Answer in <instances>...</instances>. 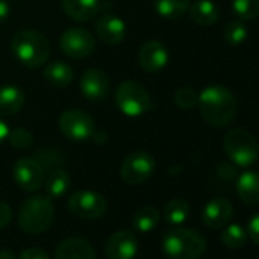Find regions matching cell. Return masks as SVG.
I'll return each instance as SVG.
<instances>
[{
	"label": "cell",
	"instance_id": "cell-1",
	"mask_svg": "<svg viewBox=\"0 0 259 259\" xmlns=\"http://www.w3.org/2000/svg\"><path fill=\"white\" fill-rule=\"evenodd\" d=\"M198 108L201 117L215 128H224L233 122L238 102L235 95L224 85L210 84L198 93Z\"/></svg>",
	"mask_w": 259,
	"mask_h": 259
},
{
	"label": "cell",
	"instance_id": "cell-2",
	"mask_svg": "<svg viewBox=\"0 0 259 259\" xmlns=\"http://www.w3.org/2000/svg\"><path fill=\"white\" fill-rule=\"evenodd\" d=\"M162 250L168 259H198L206 250V238L198 230L176 226L163 235Z\"/></svg>",
	"mask_w": 259,
	"mask_h": 259
},
{
	"label": "cell",
	"instance_id": "cell-3",
	"mask_svg": "<svg viewBox=\"0 0 259 259\" xmlns=\"http://www.w3.org/2000/svg\"><path fill=\"white\" fill-rule=\"evenodd\" d=\"M11 51L20 64L29 69H37L48 63L51 45L38 31H19L11 40Z\"/></svg>",
	"mask_w": 259,
	"mask_h": 259
},
{
	"label": "cell",
	"instance_id": "cell-4",
	"mask_svg": "<svg viewBox=\"0 0 259 259\" xmlns=\"http://www.w3.org/2000/svg\"><path fill=\"white\" fill-rule=\"evenodd\" d=\"M54 221V204L49 197L34 195L19 210V224L23 232L38 235L46 232Z\"/></svg>",
	"mask_w": 259,
	"mask_h": 259
},
{
	"label": "cell",
	"instance_id": "cell-5",
	"mask_svg": "<svg viewBox=\"0 0 259 259\" xmlns=\"http://www.w3.org/2000/svg\"><path fill=\"white\" fill-rule=\"evenodd\" d=\"M227 157L238 166L247 168L259 159V144L254 136L244 128H232L223 139Z\"/></svg>",
	"mask_w": 259,
	"mask_h": 259
},
{
	"label": "cell",
	"instance_id": "cell-6",
	"mask_svg": "<svg viewBox=\"0 0 259 259\" xmlns=\"http://www.w3.org/2000/svg\"><path fill=\"white\" fill-rule=\"evenodd\" d=\"M114 102L120 113L130 117H138L153 108L150 92L136 81H123L116 87Z\"/></svg>",
	"mask_w": 259,
	"mask_h": 259
},
{
	"label": "cell",
	"instance_id": "cell-7",
	"mask_svg": "<svg viewBox=\"0 0 259 259\" xmlns=\"http://www.w3.org/2000/svg\"><path fill=\"white\" fill-rule=\"evenodd\" d=\"M156 171V160L147 151H135L128 154L120 168L119 176L126 185H141L151 179Z\"/></svg>",
	"mask_w": 259,
	"mask_h": 259
},
{
	"label": "cell",
	"instance_id": "cell-8",
	"mask_svg": "<svg viewBox=\"0 0 259 259\" xmlns=\"http://www.w3.org/2000/svg\"><path fill=\"white\" fill-rule=\"evenodd\" d=\"M58 128L63 136L70 141H85L95 133V120L84 110L70 108L60 114Z\"/></svg>",
	"mask_w": 259,
	"mask_h": 259
},
{
	"label": "cell",
	"instance_id": "cell-9",
	"mask_svg": "<svg viewBox=\"0 0 259 259\" xmlns=\"http://www.w3.org/2000/svg\"><path fill=\"white\" fill-rule=\"evenodd\" d=\"M60 48L64 55L73 60H82L95 52L96 40L92 32L82 28L66 29L60 37Z\"/></svg>",
	"mask_w": 259,
	"mask_h": 259
},
{
	"label": "cell",
	"instance_id": "cell-10",
	"mask_svg": "<svg viewBox=\"0 0 259 259\" xmlns=\"http://www.w3.org/2000/svg\"><path fill=\"white\" fill-rule=\"evenodd\" d=\"M69 209L82 220H96L107 210L105 198L95 191H76L69 198Z\"/></svg>",
	"mask_w": 259,
	"mask_h": 259
},
{
	"label": "cell",
	"instance_id": "cell-11",
	"mask_svg": "<svg viewBox=\"0 0 259 259\" xmlns=\"http://www.w3.org/2000/svg\"><path fill=\"white\" fill-rule=\"evenodd\" d=\"M13 177L20 189L34 192L45 183V169L35 157H22L13 166Z\"/></svg>",
	"mask_w": 259,
	"mask_h": 259
},
{
	"label": "cell",
	"instance_id": "cell-12",
	"mask_svg": "<svg viewBox=\"0 0 259 259\" xmlns=\"http://www.w3.org/2000/svg\"><path fill=\"white\" fill-rule=\"evenodd\" d=\"M79 89L89 101L101 102L110 93V78L101 69H87L79 79Z\"/></svg>",
	"mask_w": 259,
	"mask_h": 259
},
{
	"label": "cell",
	"instance_id": "cell-13",
	"mask_svg": "<svg viewBox=\"0 0 259 259\" xmlns=\"http://www.w3.org/2000/svg\"><path fill=\"white\" fill-rule=\"evenodd\" d=\"M138 238L130 230H119L113 233L105 244V254L108 259H133L138 254Z\"/></svg>",
	"mask_w": 259,
	"mask_h": 259
},
{
	"label": "cell",
	"instance_id": "cell-14",
	"mask_svg": "<svg viewBox=\"0 0 259 259\" xmlns=\"http://www.w3.org/2000/svg\"><path fill=\"white\" fill-rule=\"evenodd\" d=\"M138 61L139 66L148 72V73H157L162 69H165V66L169 61V54L168 49L165 48L163 43L151 40L142 45V48L139 49L138 54Z\"/></svg>",
	"mask_w": 259,
	"mask_h": 259
},
{
	"label": "cell",
	"instance_id": "cell-15",
	"mask_svg": "<svg viewBox=\"0 0 259 259\" xmlns=\"http://www.w3.org/2000/svg\"><path fill=\"white\" fill-rule=\"evenodd\" d=\"M95 31L98 38L105 43V45H119L125 40L126 35V25L125 22L117 17L116 14H102L96 23H95Z\"/></svg>",
	"mask_w": 259,
	"mask_h": 259
},
{
	"label": "cell",
	"instance_id": "cell-16",
	"mask_svg": "<svg viewBox=\"0 0 259 259\" xmlns=\"http://www.w3.org/2000/svg\"><path fill=\"white\" fill-rule=\"evenodd\" d=\"M233 215L232 203L227 198H213L210 200L201 212L203 223L210 229H220L224 227Z\"/></svg>",
	"mask_w": 259,
	"mask_h": 259
},
{
	"label": "cell",
	"instance_id": "cell-17",
	"mask_svg": "<svg viewBox=\"0 0 259 259\" xmlns=\"http://www.w3.org/2000/svg\"><path fill=\"white\" fill-rule=\"evenodd\" d=\"M55 259H96V257H95V250L89 241H85L84 238L72 236L64 239L58 245L55 251Z\"/></svg>",
	"mask_w": 259,
	"mask_h": 259
},
{
	"label": "cell",
	"instance_id": "cell-18",
	"mask_svg": "<svg viewBox=\"0 0 259 259\" xmlns=\"http://www.w3.org/2000/svg\"><path fill=\"white\" fill-rule=\"evenodd\" d=\"M63 11L76 22H87L98 16L101 0H61Z\"/></svg>",
	"mask_w": 259,
	"mask_h": 259
},
{
	"label": "cell",
	"instance_id": "cell-19",
	"mask_svg": "<svg viewBox=\"0 0 259 259\" xmlns=\"http://www.w3.org/2000/svg\"><path fill=\"white\" fill-rule=\"evenodd\" d=\"M25 92L14 84L0 85V116H14L25 105Z\"/></svg>",
	"mask_w": 259,
	"mask_h": 259
},
{
	"label": "cell",
	"instance_id": "cell-20",
	"mask_svg": "<svg viewBox=\"0 0 259 259\" xmlns=\"http://www.w3.org/2000/svg\"><path fill=\"white\" fill-rule=\"evenodd\" d=\"M236 192L248 206L259 204V172L244 171L236 180Z\"/></svg>",
	"mask_w": 259,
	"mask_h": 259
},
{
	"label": "cell",
	"instance_id": "cell-21",
	"mask_svg": "<svg viewBox=\"0 0 259 259\" xmlns=\"http://www.w3.org/2000/svg\"><path fill=\"white\" fill-rule=\"evenodd\" d=\"M43 76L51 85L57 89H66L73 81L75 73H73V69L67 63L55 60L45 66Z\"/></svg>",
	"mask_w": 259,
	"mask_h": 259
},
{
	"label": "cell",
	"instance_id": "cell-22",
	"mask_svg": "<svg viewBox=\"0 0 259 259\" xmlns=\"http://www.w3.org/2000/svg\"><path fill=\"white\" fill-rule=\"evenodd\" d=\"M188 11L191 20L200 26H210L220 17V10L212 0H195L192 5H189Z\"/></svg>",
	"mask_w": 259,
	"mask_h": 259
},
{
	"label": "cell",
	"instance_id": "cell-23",
	"mask_svg": "<svg viewBox=\"0 0 259 259\" xmlns=\"http://www.w3.org/2000/svg\"><path fill=\"white\" fill-rule=\"evenodd\" d=\"M72 185V179L67 174V171L55 168L49 172V176L45 180V186H46V192L48 195L54 197V198H60L63 197Z\"/></svg>",
	"mask_w": 259,
	"mask_h": 259
},
{
	"label": "cell",
	"instance_id": "cell-24",
	"mask_svg": "<svg viewBox=\"0 0 259 259\" xmlns=\"http://www.w3.org/2000/svg\"><path fill=\"white\" fill-rule=\"evenodd\" d=\"M189 212H191V207H189V204H188L186 200H183V198H174V200H171L165 206L163 217H165V221L169 226L176 227V226H182L188 220Z\"/></svg>",
	"mask_w": 259,
	"mask_h": 259
},
{
	"label": "cell",
	"instance_id": "cell-25",
	"mask_svg": "<svg viewBox=\"0 0 259 259\" xmlns=\"http://www.w3.org/2000/svg\"><path fill=\"white\" fill-rule=\"evenodd\" d=\"M189 0H154V10L163 19H179L189 10Z\"/></svg>",
	"mask_w": 259,
	"mask_h": 259
},
{
	"label": "cell",
	"instance_id": "cell-26",
	"mask_svg": "<svg viewBox=\"0 0 259 259\" xmlns=\"http://www.w3.org/2000/svg\"><path fill=\"white\" fill-rule=\"evenodd\" d=\"M160 221V213L153 206L141 207L133 217V227L139 232H151Z\"/></svg>",
	"mask_w": 259,
	"mask_h": 259
},
{
	"label": "cell",
	"instance_id": "cell-27",
	"mask_svg": "<svg viewBox=\"0 0 259 259\" xmlns=\"http://www.w3.org/2000/svg\"><path fill=\"white\" fill-rule=\"evenodd\" d=\"M248 233L241 224H229L221 232V242L229 248H239L247 242Z\"/></svg>",
	"mask_w": 259,
	"mask_h": 259
},
{
	"label": "cell",
	"instance_id": "cell-28",
	"mask_svg": "<svg viewBox=\"0 0 259 259\" xmlns=\"http://www.w3.org/2000/svg\"><path fill=\"white\" fill-rule=\"evenodd\" d=\"M248 35V31L245 28V25L239 20H232L229 22L224 29H223V38L226 40V43H229L230 46H239L245 41Z\"/></svg>",
	"mask_w": 259,
	"mask_h": 259
},
{
	"label": "cell",
	"instance_id": "cell-29",
	"mask_svg": "<svg viewBox=\"0 0 259 259\" xmlns=\"http://www.w3.org/2000/svg\"><path fill=\"white\" fill-rule=\"evenodd\" d=\"M232 11L241 20L259 17V0H232Z\"/></svg>",
	"mask_w": 259,
	"mask_h": 259
},
{
	"label": "cell",
	"instance_id": "cell-30",
	"mask_svg": "<svg viewBox=\"0 0 259 259\" xmlns=\"http://www.w3.org/2000/svg\"><path fill=\"white\" fill-rule=\"evenodd\" d=\"M10 144L16 148V150H29L34 147V136L31 132L25 128H14L10 130L8 138Z\"/></svg>",
	"mask_w": 259,
	"mask_h": 259
},
{
	"label": "cell",
	"instance_id": "cell-31",
	"mask_svg": "<svg viewBox=\"0 0 259 259\" xmlns=\"http://www.w3.org/2000/svg\"><path fill=\"white\" fill-rule=\"evenodd\" d=\"M174 104L182 110H191L198 104V93L189 85L180 87L174 93Z\"/></svg>",
	"mask_w": 259,
	"mask_h": 259
},
{
	"label": "cell",
	"instance_id": "cell-32",
	"mask_svg": "<svg viewBox=\"0 0 259 259\" xmlns=\"http://www.w3.org/2000/svg\"><path fill=\"white\" fill-rule=\"evenodd\" d=\"M35 159L38 160V163L43 166L45 171L46 169H51L52 171V169H55L58 165H61L64 162V157L58 151L51 150V148H45L40 153H37Z\"/></svg>",
	"mask_w": 259,
	"mask_h": 259
},
{
	"label": "cell",
	"instance_id": "cell-33",
	"mask_svg": "<svg viewBox=\"0 0 259 259\" xmlns=\"http://www.w3.org/2000/svg\"><path fill=\"white\" fill-rule=\"evenodd\" d=\"M247 233L253 239V242L259 245V212L254 213L248 220V223H247Z\"/></svg>",
	"mask_w": 259,
	"mask_h": 259
},
{
	"label": "cell",
	"instance_id": "cell-34",
	"mask_svg": "<svg viewBox=\"0 0 259 259\" xmlns=\"http://www.w3.org/2000/svg\"><path fill=\"white\" fill-rule=\"evenodd\" d=\"M20 259H51V257H49V254L43 248L31 247V248H26V250L22 251Z\"/></svg>",
	"mask_w": 259,
	"mask_h": 259
},
{
	"label": "cell",
	"instance_id": "cell-35",
	"mask_svg": "<svg viewBox=\"0 0 259 259\" xmlns=\"http://www.w3.org/2000/svg\"><path fill=\"white\" fill-rule=\"evenodd\" d=\"M11 217H13L11 207L5 201H0V229H5L10 224Z\"/></svg>",
	"mask_w": 259,
	"mask_h": 259
},
{
	"label": "cell",
	"instance_id": "cell-36",
	"mask_svg": "<svg viewBox=\"0 0 259 259\" xmlns=\"http://www.w3.org/2000/svg\"><path fill=\"white\" fill-rule=\"evenodd\" d=\"M11 14V7L7 0H0V25H2Z\"/></svg>",
	"mask_w": 259,
	"mask_h": 259
},
{
	"label": "cell",
	"instance_id": "cell-37",
	"mask_svg": "<svg viewBox=\"0 0 259 259\" xmlns=\"http://www.w3.org/2000/svg\"><path fill=\"white\" fill-rule=\"evenodd\" d=\"M8 133H10V126L7 125V122L0 119V144L8 138Z\"/></svg>",
	"mask_w": 259,
	"mask_h": 259
},
{
	"label": "cell",
	"instance_id": "cell-38",
	"mask_svg": "<svg viewBox=\"0 0 259 259\" xmlns=\"http://www.w3.org/2000/svg\"><path fill=\"white\" fill-rule=\"evenodd\" d=\"M0 259H16V257H14V254L11 251L2 250V251H0Z\"/></svg>",
	"mask_w": 259,
	"mask_h": 259
}]
</instances>
